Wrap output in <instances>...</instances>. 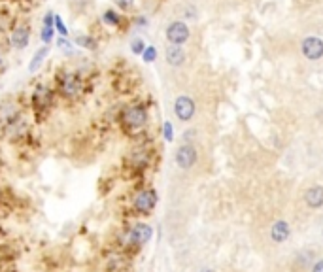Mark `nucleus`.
I'll return each mask as SVG.
<instances>
[{"instance_id":"obj_3","label":"nucleus","mask_w":323,"mask_h":272,"mask_svg":"<svg viewBox=\"0 0 323 272\" xmlns=\"http://www.w3.org/2000/svg\"><path fill=\"white\" fill-rule=\"evenodd\" d=\"M153 238V227L148 223H132L125 232H123V244L144 246Z\"/></svg>"},{"instance_id":"obj_21","label":"nucleus","mask_w":323,"mask_h":272,"mask_svg":"<svg viewBox=\"0 0 323 272\" xmlns=\"http://www.w3.org/2000/svg\"><path fill=\"white\" fill-rule=\"evenodd\" d=\"M57 47H59V49L65 55H76V46H74V44L68 40V38H63V36H59V38H57Z\"/></svg>"},{"instance_id":"obj_8","label":"nucleus","mask_w":323,"mask_h":272,"mask_svg":"<svg viewBox=\"0 0 323 272\" xmlns=\"http://www.w3.org/2000/svg\"><path fill=\"white\" fill-rule=\"evenodd\" d=\"M174 159H176V165H178L180 168L189 170V168L195 166V163H197V149H195L193 144H182V146L176 149Z\"/></svg>"},{"instance_id":"obj_26","label":"nucleus","mask_w":323,"mask_h":272,"mask_svg":"<svg viewBox=\"0 0 323 272\" xmlns=\"http://www.w3.org/2000/svg\"><path fill=\"white\" fill-rule=\"evenodd\" d=\"M112 2L119 12H129V10L134 8V2H136V0H112Z\"/></svg>"},{"instance_id":"obj_14","label":"nucleus","mask_w":323,"mask_h":272,"mask_svg":"<svg viewBox=\"0 0 323 272\" xmlns=\"http://www.w3.org/2000/svg\"><path fill=\"white\" fill-rule=\"evenodd\" d=\"M100 19H102V23H104L106 27L118 28V27H121V23H123V15H121V12H118V10L108 8V10L102 12Z\"/></svg>"},{"instance_id":"obj_17","label":"nucleus","mask_w":323,"mask_h":272,"mask_svg":"<svg viewBox=\"0 0 323 272\" xmlns=\"http://www.w3.org/2000/svg\"><path fill=\"white\" fill-rule=\"evenodd\" d=\"M47 55H49V46H42V47H40L38 51L33 55L31 63H28V72H31V74L38 72L40 67L44 65V61L47 59Z\"/></svg>"},{"instance_id":"obj_23","label":"nucleus","mask_w":323,"mask_h":272,"mask_svg":"<svg viewBox=\"0 0 323 272\" xmlns=\"http://www.w3.org/2000/svg\"><path fill=\"white\" fill-rule=\"evenodd\" d=\"M140 57H142V61H144V63H153V61L157 59V47H155V46H145L144 53L140 55Z\"/></svg>"},{"instance_id":"obj_2","label":"nucleus","mask_w":323,"mask_h":272,"mask_svg":"<svg viewBox=\"0 0 323 272\" xmlns=\"http://www.w3.org/2000/svg\"><path fill=\"white\" fill-rule=\"evenodd\" d=\"M57 91L63 99L66 100H76L83 93V80L78 72L72 70H65L57 76Z\"/></svg>"},{"instance_id":"obj_30","label":"nucleus","mask_w":323,"mask_h":272,"mask_svg":"<svg viewBox=\"0 0 323 272\" xmlns=\"http://www.w3.org/2000/svg\"><path fill=\"white\" fill-rule=\"evenodd\" d=\"M312 272H323V259H321V261H317L316 265H314Z\"/></svg>"},{"instance_id":"obj_18","label":"nucleus","mask_w":323,"mask_h":272,"mask_svg":"<svg viewBox=\"0 0 323 272\" xmlns=\"http://www.w3.org/2000/svg\"><path fill=\"white\" fill-rule=\"evenodd\" d=\"M131 165L136 168H145L150 165V152L144 147H136L131 152Z\"/></svg>"},{"instance_id":"obj_4","label":"nucleus","mask_w":323,"mask_h":272,"mask_svg":"<svg viewBox=\"0 0 323 272\" xmlns=\"http://www.w3.org/2000/svg\"><path fill=\"white\" fill-rule=\"evenodd\" d=\"M53 91L46 83H38L34 87L33 97H31V104H33V110L36 113H46L49 108L53 106Z\"/></svg>"},{"instance_id":"obj_24","label":"nucleus","mask_w":323,"mask_h":272,"mask_svg":"<svg viewBox=\"0 0 323 272\" xmlns=\"http://www.w3.org/2000/svg\"><path fill=\"white\" fill-rule=\"evenodd\" d=\"M144 49H145V42L142 40V38H138V36H136V38H132L131 40V51L134 55H142L144 53Z\"/></svg>"},{"instance_id":"obj_7","label":"nucleus","mask_w":323,"mask_h":272,"mask_svg":"<svg viewBox=\"0 0 323 272\" xmlns=\"http://www.w3.org/2000/svg\"><path fill=\"white\" fill-rule=\"evenodd\" d=\"M31 27L25 25V23H21V25H15V27L10 31V44H12L13 49H17V51H23L26 49V46L31 44Z\"/></svg>"},{"instance_id":"obj_22","label":"nucleus","mask_w":323,"mask_h":272,"mask_svg":"<svg viewBox=\"0 0 323 272\" xmlns=\"http://www.w3.org/2000/svg\"><path fill=\"white\" fill-rule=\"evenodd\" d=\"M40 38H42V42H44V46H49V44L55 40V27H46V25H42Z\"/></svg>"},{"instance_id":"obj_19","label":"nucleus","mask_w":323,"mask_h":272,"mask_svg":"<svg viewBox=\"0 0 323 272\" xmlns=\"http://www.w3.org/2000/svg\"><path fill=\"white\" fill-rule=\"evenodd\" d=\"M19 115V110H17V104L13 102H6L0 106V125H6L8 121L15 119Z\"/></svg>"},{"instance_id":"obj_25","label":"nucleus","mask_w":323,"mask_h":272,"mask_svg":"<svg viewBox=\"0 0 323 272\" xmlns=\"http://www.w3.org/2000/svg\"><path fill=\"white\" fill-rule=\"evenodd\" d=\"M55 33H59L63 38H68V28H66V25H65V21L61 19V15H57L55 14Z\"/></svg>"},{"instance_id":"obj_9","label":"nucleus","mask_w":323,"mask_h":272,"mask_svg":"<svg viewBox=\"0 0 323 272\" xmlns=\"http://www.w3.org/2000/svg\"><path fill=\"white\" fill-rule=\"evenodd\" d=\"M195 110H197L195 100L191 97H187V95L178 97L176 102H174V113H176V117L180 121H191L193 115H195Z\"/></svg>"},{"instance_id":"obj_32","label":"nucleus","mask_w":323,"mask_h":272,"mask_svg":"<svg viewBox=\"0 0 323 272\" xmlns=\"http://www.w3.org/2000/svg\"><path fill=\"white\" fill-rule=\"evenodd\" d=\"M202 272H214V270H210V268H206V270H202Z\"/></svg>"},{"instance_id":"obj_11","label":"nucleus","mask_w":323,"mask_h":272,"mask_svg":"<svg viewBox=\"0 0 323 272\" xmlns=\"http://www.w3.org/2000/svg\"><path fill=\"white\" fill-rule=\"evenodd\" d=\"M4 129V134H6L8 138H21V136H25L26 131H28V125H26V121L17 115L15 119L8 121L6 125H2Z\"/></svg>"},{"instance_id":"obj_16","label":"nucleus","mask_w":323,"mask_h":272,"mask_svg":"<svg viewBox=\"0 0 323 272\" xmlns=\"http://www.w3.org/2000/svg\"><path fill=\"white\" fill-rule=\"evenodd\" d=\"M287 236H289V225L285 221H276L271 229V238L278 244H282L287 240Z\"/></svg>"},{"instance_id":"obj_33","label":"nucleus","mask_w":323,"mask_h":272,"mask_svg":"<svg viewBox=\"0 0 323 272\" xmlns=\"http://www.w3.org/2000/svg\"><path fill=\"white\" fill-rule=\"evenodd\" d=\"M74 2H81V0H74Z\"/></svg>"},{"instance_id":"obj_27","label":"nucleus","mask_w":323,"mask_h":272,"mask_svg":"<svg viewBox=\"0 0 323 272\" xmlns=\"http://www.w3.org/2000/svg\"><path fill=\"white\" fill-rule=\"evenodd\" d=\"M163 136H165L166 142H172V140H174V129H172L170 121H165V123H163Z\"/></svg>"},{"instance_id":"obj_13","label":"nucleus","mask_w":323,"mask_h":272,"mask_svg":"<svg viewBox=\"0 0 323 272\" xmlns=\"http://www.w3.org/2000/svg\"><path fill=\"white\" fill-rule=\"evenodd\" d=\"M304 202L310 208H321L323 206V187L314 186L304 193Z\"/></svg>"},{"instance_id":"obj_1","label":"nucleus","mask_w":323,"mask_h":272,"mask_svg":"<svg viewBox=\"0 0 323 272\" xmlns=\"http://www.w3.org/2000/svg\"><path fill=\"white\" fill-rule=\"evenodd\" d=\"M148 119H150V113H148V108L144 104H131V106H125L119 113V123L121 127L129 131V133H138L142 131L145 125H148Z\"/></svg>"},{"instance_id":"obj_10","label":"nucleus","mask_w":323,"mask_h":272,"mask_svg":"<svg viewBox=\"0 0 323 272\" xmlns=\"http://www.w3.org/2000/svg\"><path fill=\"white\" fill-rule=\"evenodd\" d=\"M303 53L306 59L317 61L323 57V42L316 36H310L303 42Z\"/></svg>"},{"instance_id":"obj_31","label":"nucleus","mask_w":323,"mask_h":272,"mask_svg":"<svg viewBox=\"0 0 323 272\" xmlns=\"http://www.w3.org/2000/svg\"><path fill=\"white\" fill-rule=\"evenodd\" d=\"M4 65V57H2V51H0V67Z\"/></svg>"},{"instance_id":"obj_12","label":"nucleus","mask_w":323,"mask_h":272,"mask_svg":"<svg viewBox=\"0 0 323 272\" xmlns=\"http://www.w3.org/2000/svg\"><path fill=\"white\" fill-rule=\"evenodd\" d=\"M165 57L170 67H182L185 63V51L182 49V46H172L170 44L165 49Z\"/></svg>"},{"instance_id":"obj_6","label":"nucleus","mask_w":323,"mask_h":272,"mask_svg":"<svg viewBox=\"0 0 323 272\" xmlns=\"http://www.w3.org/2000/svg\"><path fill=\"white\" fill-rule=\"evenodd\" d=\"M165 36L172 46H182V44H185V42L189 40V28L182 21H172V23H168V27H166Z\"/></svg>"},{"instance_id":"obj_28","label":"nucleus","mask_w":323,"mask_h":272,"mask_svg":"<svg viewBox=\"0 0 323 272\" xmlns=\"http://www.w3.org/2000/svg\"><path fill=\"white\" fill-rule=\"evenodd\" d=\"M10 31V19L6 15H0V33H8Z\"/></svg>"},{"instance_id":"obj_5","label":"nucleus","mask_w":323,"mask_h":272,"mask_svg":"<svg viewBox=\"0 0 323 272\" xmlns=\"http://www.w3.org/2000/svg\"><path fill=\"white\" fill-rule=\"evenodd\" d=\"M157 204V191L155 189H140L132 197V206L138 214H152Z\"/></svg>"},{"instance_id":"obj_29","label":"nucleus","mask_w":323,"mask_h":272,"mask_svg":"<svg viewBox=\"0 0 323 272\" xmlns=\"http://www.w3.org/2000/svg\"><path fill=\"white\" fill-rule=\"evenodd\" d=\"M134 23H136V27H145V25H148V19H145L144 15H138Z\"/></svg>"},{"instance_id":"obj_20","label":"nucleus","mask_w":323,"mask_h":272,"mask_svg":"<svg viewBox=\"0 0 323 272\" xmlns=\"http://www.w3.org/2000/svg\"><path fill=\"white\" fill-rule=\"evenodd\" d=\"M106 265H108V268L112 272H119L127 266V259L123 253H112V255L108 257V263H106Z\"/></svg>"},{"instance_id":"obj_15","label":"nucleus","mask_w":323,"mask_h":272,"mask_svg":"<svg viewBox=\"0 0 323 272\" xmlns=\"http://www.w3.org/2000/svg\"><path fill=\"white\" fill-rule=\"evenodd\" d=\"M74 46L87 49V51H97L99 49V42H97V38H93L91 34H76L74 36Z\"/></svg>"}]
</instances>
